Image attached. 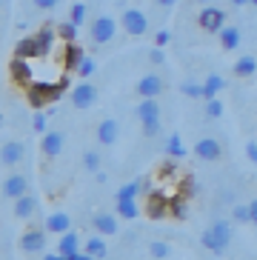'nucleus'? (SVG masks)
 I'll list each match as a JSON object with an SVG mask.
<instances>
[{"label": "nucleus", "mask_w": 257, "mask_h": 260, "mask_svg": "<svg viewBox=\"0 0 257 260\" xmlns=\"http://www.w3.org/2000/svg\"><path fill=\"white\" fill-rule=\"evenodd\" d=\"M69 100H72V106L75 109H91L94 106V100H98V89H94L91 83H80V86L72 89Z\"/></svg>", "instance_id": "0eeeda50"}, {"label": "nucleus", "mask_w": 257, "mask_h": 260, "mask_svg": "<svg viewBox=\"0 0 257 260\" xmlns=\"http://www.w3.org/2000/svg\"><path fill=\"white\" fill-rule=\"evenodd\" d=\"M35 6L38 9H54L57 6V0H35Z\"/></svg>", "instance_id": "c03bdc74"}, {"label": "nucleus", "mask_w": 257, "mask_h": 260, "mask_svg": "<svg viewBox=\"0 0 257 260\" xmlns=\"http://www.w3.org/2000/svg\"><path fill=\"white\" fill-rule=\"evenodd\" d=\"M57 252H60L63 257H69V254H77V252H80V240H77V235H75V232H66V235H60Z\"/></svg>", "instance_id": "5701e85b"}, {"label": "nucleus", "mask_w": 257, "mask_h": 260, "mask_svg": "<svg viewBox=\"0 0 257 260\" xmlns=\"http://www.w3.org/2000/svg\"><path fill=\"white\" fill-rule=\"evenodd\" d=\"M43 249H46V232L43 229H29L20 237V252L38 254V252H43Z\"/></svg>", "instance_id": "1a4fd4ad"}, {"label": "nucleus", "mask_w": 257, "mask_h": 260, "mask_svg": "<svg viewBox=\"0 0 257 260\" xmlns=\"http://www.w3.org/2000/svg\"><path fill=\"white\" fill-rule=\"evenodd\" d=\"M91 229L98 232V235H103V237H109V235H117V214H106V212H100V214H94L91 217Z\"/></svg>", "instance_id": "9b49d317"}, {"label": "nucleus", "mask_w": 257, "mask_h": 260, "mask_svg": "<svg viewBox=\"0 0 257 260\" xmlns=\"http://www.w3.org/2000/svg\"><path fill=\"white\" fill-rule=\"evenodd\" d=\"M149 60H151V63H157V66H160V63L166 60V57H163V52H160V49H151V52H149Z\"/></svg>", "instance_id": "79ce46f5"}, {"label": "nucleus", "mask_w": 257, "mask_h": 260, "mask_svg": "<svg viewBox=\"0 0 257 260\" xmlns=\"http://www.w3.org/2000/svg\"><path fill=\"white\" fill-rule=\"evenodd\" d=\"M23 152H26V146L20 140H6L3 152H0V160H3V166H15V163L23 160Z\"/></svg>", "instance_id": "f3484780"}, {"label": "nucleus", "mask_w": 257, "mask_h": 260, "mask_svg": "<svg viewBox=\"0 0 257 260\" xmlns=\"http://www.w3.org/2000/svg\"><path fill=\"white\" fill-rule=\"evenodd\" d=\"M166 43H169V31H157V38H154V46H166Z\"/></svg>", "instance_id": "37998d69"}, {"label": "nucleus", "mask_w": 257, "mask_h": 260, "mask_svg": "<svg viewBox=\"0 0 257 260\" xmlns=\"http://www.w3.org/2000/svg\"><path fill=\"white\" fill-rule=\"evenodd\" d=\"M43 46H40V40L38 38H23L17 40V46H15V57H23V60H31V57H43Z\"/></svg>", "instance_id": "ddd939ff"}, {"label": "nucleus", "mask_w": 257, "mask_h": 260, "mask_svg": "<svg viewBox=\"0 0 257 260\" xmlns=\"http://www.w3.org/2000/svg\"><path fill=\"white\" fill-rule=\"evenodd\" d=\"M66 260H98V257H91L89 252H77V254H69Z\"/></svg>", "instance_id": "a18cd8bd"}, {"label": "nucleus", "mask_w": 257, "mask_h": 260, "mask_svg": "<svg viewBox=\"0 0 257 260\" xmlns=\"http://www.w3.org/2000/svg\"><path fill=\"white\" fill-rule=\"evenodd\" d=\"M117 35V20L114 17H106V15H100L91 20L89 26V38L94 40V43H109V40Z\"/></svg>", "instance_id": "20e7f679"}, {"label": "nucleus", "mask_w": 257, "mask_h": 260, "mask_svg": "<svg viewBox=\"0 0 257 260\" xmlns=\"http://www.w3.org/2000/svg\"><path fill=\"white\" fill-rule=\"evenodd\" d=\"M86 252H89L91 257H98V260H106L109 249H106V240H103V235H91L89 240H86Z\"/></svg>", "instance_id": "b1692460"}, {"label": "nucleus", "mask_w": 257, "mask_h": 260, "mask_svg": "<svg viewBox=\"0 0 257 260\" xmlns=\"http://www.w3.org/2000/svg\"><path fill=\"white\" fill-rule=\"evenodd\" d=\"M232 72H235L237 77H251L257 72V57H251V54H243V57H237L235 66H232Z\"/></svg>", "instance_id": "4be33fe9"}, {"label": "nucleus", "mask_w": 257, "mask_h": 260, "mask_svg": "<svg viewBox=\"0 0 257 260\" xmlns=\"http://www.w3.org/2000/svg\"><path fill=\"white\" fill-rule=\"evenodd\" d=\"M66 89H69V75L60 77V83H31L26 89V100H29L31 109H43L49 103H54Z\"/></svg>", "instance_id": "f257e3e1"}, {"label": "nucleus", "mask_w": 257, "mask_h": 260, "mask_svg": "<svg viewBox=\"0 0 257 260\" xmlns=\"http://www.w3.org/2000/svg\"><path fill=\"white\" fill-rule=\"evenodd\" d=\"M63 143H66L63 132H46L43 138H40V152H43L46 157H57V154L63 152Z\"/></svg>", "instance_id": "9d476101"}, {"label": "nucleus", "mask_w": 257, "mask_h": 260, "mask_svg": "<svg viewBox=\"0 0 257 260\" xmlns=\"http://www.w3.org/2000/svg\"><path fill=\"white\" fill-rule=\"evenodd\" d=\"M31 129L38 132V135H46V132H49V117H46V115H35V120H31Z\"/></svg>", "instance_id": "58836bf2"}, {"label": "nucleus", "mask_w": 257, "mask_h": 260, "mask_svg": "<svg viewBox=\"0 0 257 260\" xmlns=\"http://www.w3.org/2000/svg\"><path fill=\"white\" fill-rule=\"evenodd\" d=\"M157 3H160V6H163V9H169V6H174L177 0H157Z\"/></svg>", "instance_id": "de8ad7c7"}, {"label": "nucleus", "mask_w": 257, "mask_h": 260, "mask_svg": "<svg viewBox=\"0 0 257 260\" xmlns=\"http://www.w3.org/2000/svg\"><path fill=\"white\" fill-rule=\"evenodd\" d=\"M251 3H254V6H257V0H251Z\"/></svg>", "instance_id": "3c124183"}, {"label": "nucleus", "mask_w": 257, "mask_h": 260, "mask_svg": "<svg viewBox=\"0 0 257 260\" xmlns=\"http://www.w3.org/2000/svg\"><path fill=\"white\" fill-rule=\"evenodd\" d=\"M229 240H232V223L229 220H214L209 229L200 235V243H203V249H209V252L214 254H223L229 249Z\"/></svg>", "instance_id": "f03ea898"}, {"label": "nucleus", "mask_w": 257, "mask_h": 260, "mask_svg": "<svg viewBox=\"0 0 257 260\" xmlns=\"http://www.w3.org/2000/svg\"><path fill=\"white\" fill-rule=\"evenodd\" d=\"M169 200L172 198H166V194H154V191H151L149 194V203H146V214H149L151 220H160V217H166L169 214Z\"/></svg>", "instance_id": "4468645a"}, {"label": "nucleus", "mask_w": 257, "mask_h": 260, "mask_svg": "<svg viewBox=\"0 0 257 260\" xmlns=\"http://www.w3.org/2000/svg\"><path fill=\"white\" fill-rule=\"evenodd\" d=\"M94 69H98V63L91 60V57H83V63L77 66V75H80V77H89Z\"/></svg>", "instance_id": "ea45409f"}, {"label": "nucleus", "mask_w": 257, "mask_h": 260, "mask_svg": "<svg viewBox=\"0 0 257 260\" xmlns=\"http://www.w3.org/2000/svg\"><path fill=\"white\" fill-rule=\"evenodd\" d=\"M232 220H235V223H251L249 203H237V206H232Z\"/></svg>", "instance_id": "c756f323"}, {"label": "nucleus", "mask_w": 257, "mask_h": 260, "mask_svg": "<svg viewBox=\"0 0 257 260\" xmlns=\"http://www.w3.org/2000/svg\"><path fill=\"white\" fill-rule=\"evenodd\" d=\"M246 157H249V160L257 166V143H254V140H249V143H246Z\"/></svg>", "instance_id": "a19ab883"}, {"label": "nucleus", "mask_w": 257, "mask_h": 260, "mask_svg": "<svg viewBox=\"0 0 257 260\" xmlns=\"http://www.w3.org/2000/svg\"><path fill=\"white\" fill-rule=\"evenodd\" d=\"M35 198H29V194H23V198L15 200V217H20V220H26V217H31L35 214Z\"/></svg>", "instance_id": "393cba45"}, {"label": "nucleus", "mask_w": 257, "mask_h": 260, "mask_svg": "<svg viewBox=\"0 0 257 260\" xmlns=\"http://www.w3.org/2000/svg\"><path fill=\"white\" fill-rule=\"evenodd\" d=\"M135 92L140 94V98H157V94L163 92V77H157V75L140 77V80H137V86H135Z\"/></svg>", "instance_id": "f8f14e48"}, {"label": "nucleus", "mask_w": 257, "mask_h": 260, "mask_svg": "<svg viewBox=\"0 0 257 260\" xmlns=\"http://www.w3.org/2000/svg\"><path fill=\"white\" fill-rule=\"evenodd\" d=\"M35 38L40 40V46H43V52H46V54L52 52V46H54V29H52V26H43V29H40L38 35H35Z\"/></svg>", "instance_id": "c85d7f7f"}, {"label": "nucleus", "mask_w": 257, "mask_h": 260, "mask_svg": "<svg viewBox=\"0 0 257 260\" xmlns=\"http://www.w3.org/2000/svg\"><path fill=\"white\" fill-rule=\"evenodd\" d=\"M197 23H200V29H206V31H223L226 29V15H223V9H217V6H203L200 9V15H197Z\"/></svg>", "instance_id": "39448f33"}, {"label": "nucleus", "mask_w": 257, "mask_h": 260, "mask_svg": "<svg viewBox=\"0 0 257 260\" xmlns=\"http://www.w3.org/2000/svg\"><path fill=\"white\" fill-rule=\"evenodd\" d=\"M43 260H66V257H63V254H46Z\"/></svg>", "instance_id": "09e8293b"}, {"label": "nucleus", "mask_w": 257, "mask_h": 260, "mask_svg": "<svg viewBox=\"0 0 257 260\" xmlns=\"http://www.w3.org/2000/svg\"><path fill=\"white\" fill-rule=\"evenodd\" d=\"M46 232H54V235H66L72 232V217L66 212H54L46 217Z\"/></svg>", "instance_id": "6ab92c4d"}, {"label": "nucleus", "mask_w": 257, "mask_h": 260, "mask_svg": "<svg viewBox=\"0 0 257 260\" xmlns=\"http://www.w3.org/2000/svg\"><path fill=\"white\" fill-rule=\"evenodd\" d=\"M83 46H77V43H66V54H63V69H77L80 63H83Z\"/></svg>", "instance_id": "412c9836"}, {"label": "nucleus", "mask_w": 257, "mask_h": 260, "mask_svg": "<svg viewBox=\"0 0 257 260\" xmlns=\"http://www.w3.org/2000/svg\"><path fill=\"white\" fill-rule=\"evenodd\" d=\"M220 89H223V77H220V75H209V77H206V83H203V98L212 100Z\"/></svg>", "instance_id": "bb28decb"}, {"label": "nucleus", "mask_w": 257, "mask_h": 260, "mask_svg": "<svg viewBox=\"0 0 257 260\" xmlns=\"http://www.w3.org/2000/svg\"><path fill=\"white\" fill-rule=\"evenodd\" d=\"M180 92L186 98H203V83H183Z\"/></svg>", "instance_id": "4c0bfd02"}, {"label": "nucleus", "mask_w": 257, "mask_h": 260, "mask_svg": "<svg viewBox=\"0 0 257 260\" xmlns=\"http://www.w3.org/2000/svg\"><path fill=\"white\" fill-rule=\"evenodd\" d=\"M232 3H235V6H246V3H249V0H232Z\"/></svg>", "instance_id": "8fccbe9b"}, {"label": "nucleus", "mask_w": 257, "mask_h": 260, "mask_svg": "<svg viewBox=\"0 0 257 260\" xmlns=\"http://www.w3.org/2000/svg\"><path fill=\"white\" fill-rule=\"evenodd\" d=\"M57 35H60L66 43H77V26L72 23V20H66V23L57 26Z\"/></svg>", "instance_id": "2f4dec72"}, {"label": "nucleus", "mask_w": 257, "mask_h": 260, "mask_svg": "<svg viewBox=\"0 0 257 260\" xmlns=\"http://www.w3.org/2000/svg\"><path fill=\"white\" fill-rule=\"evenodd\" d=\"M26 177L23 175H9L6 180H3V194H6L9 200H17V198H23L26 194Z\"/></svg>", "instance_id": "a211bd4d"}, {"label": "nucleus", "mask_w": 257, "mask_h": 260, "mask_svg": "<svg viewBox=\"0 0 257 260\" xmlns=\"http://www.w3.org/2000/svg\"><path fill=\"white\" fill-rule=\"evenodd\" d=\"M117 135H120V126H117V120L106 117V120L98 123V143H100V146H112L114 140H117Z\"/></svg>", "instance_id": "dca6fc26"}, {"label": "nucleus", "mask_w": 257, "mask_h": 260, "mask_svg": "<svg viewBox=\"0 0 257 260\" xmlns=\"http://www.w3.org/2000/svg\"><path fill=\"white\" fill-rule=\"evenodd\" d=\"M169 214H172V217H186V198L177 194V198L169 200Z\"/></svg>", "instance_id": "473e14b6"}, {"label": "nucleus", "mask_w": 257, "mask_h": 260, "mask_svg": "<svg viewBox=\"0 0 257 260\" xmlns=\"http://www.w3.org/2000/svg\"><path fill=\"white\" fill-rule=\"evenodd\" d=\"M206 117H212V120H217V117H223V103H220L217 98L206 100Z\"/></svg>", "instance_id": "f704fd0d"}, {"label": "nucleus", "mask_w": 257, "mask_h": 260, "mask_svg": "<svg viewBox=\"0 0 257 260\" xmlns=\"http://www.w3.org/2000/svg\"><path fill=\"white\" fill-rule=\"evenodd\" d=\"M220 43H223L226 52L237 49V46H240V29H237V26H226V29L220 31Z\"/></svg>", "instance_id": "a878e982"}, {"label": "nucleus", "mask_w": 257, "mask_h": 260, "mask_svg": "<svg viewBox=\"0 0 257 260\" xmlns=\"http://www.w3.org/2000/svg\"><path fill=\"white\" fill-rule=\"evenodd\" d=\"M12 77H15V83L17 86H23V89H29L35 80H31V66H29V60H23V57H15L12 60Z\"/></svg>", "instance_id": "2eb2a0df"}, {"label": "nucleus", "mask_w": 257, "mask_h": 260, "mask_svg": "<svg viewBox=\"0 0 257 260\" xmlns=\"http://www.w3.org/2000/svg\"><path fill=\"white\" fill-rule=\"evenodd\" d=\"M195 154L200 157V160H220V154H223V146L217 143L214 138H200L195 143Z\"/></svg>", "instance_id": "6e6552de"}, {"label": "nucleus", "mask_w": 257, "mask_h": 260, "mask_svg": "<svg viewBox=\"0 0 257 260\" xmlns=\"http://www.w3.org/2000/svg\"><path fill=\"white\" fill-rule=\"evenodd\" d=\"M140 189H143V180H132V183H126L120 191H117V194H114V200H120V198H135L137 200Z\"/></svg>", "instance_id": "7c9ffc66"}, {"label": "nucleus", "mask_w": 257, "mask_h": 260, "mask_svg": "<svg viewBox=\"0 0 257 260\" xmlns=\"http://www.w3.org/2000/svg\"><path fill=\"white\" fill-rule=\"evenodd\" d=\"M249 209H251V223L257 226V200H251V203H249Z\"/></svg>", "instance_id": "49530a36"}, {"label": "nucleus", "mask_w": 257, "mask_h": 260, "mask_svg": "<svg viewBox=\"0 0 257 260\" xmlns=\"http://www.w3.org/2000/svg\"><path fill=\"white\" fill-rule=\"evenodd\" d=\"M166 154H169V157H183V154H186V146H183L180 135H169V140H166Z\"/></svg>", "instance_id": "cd10ccee"}, {"label": "nucleus", "mask_w": 257, "mask_h": 260, "mask_svg": "<svg viewBox=\"0 0 257 260\" xmlns=\"http://www.w3.org/2000/svg\"><path fill=\"white\" fill-rule=\"evenodd\" d=\"M137 117L143 123V135L146 138H157L160 135V106L157 98H143V103L137 106Z\"/></svg>", "instance_id": "7ed1b4c3"}, {"label": "nucleus", "mask_w": 257, "mask_h": 260, "mask_svg": "<svg viewBox=\"0 0 257 260\" xmlns=\"http://www.w3.org/2000/svg\"><path fill=\"white\" fill-rule=\"evenodd\" d=\"M120 26L132 35V38H140V35H146V29H149V20H146V15L140 9H126L123 17H120Z\"/></svg>", "instance_id": "423d86ee"}, {"label": "nucleus", "mask_w": 257, "mask_h": 260, "mask_svg": "<svg viewBox=\"0 0 257 260\" xmlns=\"http://www.w3.org/2000/svg\"><path fill=\"white\" fill-rule=\"evenodd\" d=\"M114 214L123 217V220H135L140 214V206H137L135 198H120V200H114Z\"/></svg>", "instance_id": "aec40b11"}, {"label": "nucleus", "mask_w": 257, "mask_h": 260, "mask_svg": "<svg viewBox=\"0 0 257 260\" xmlns=\"http://www.w3.org/2000/svg\"><path fill=\"white\" fill-rule=\"evenodd\" d=\"M200 3H203V0H200Z\"/></svg>", "instance_id": "603ef678"}, {"label": "nucleus", "mask_w": 257, "mask_h": 260, "mask_svg": "<svg viewBox=\"0 0 257 260\" xmlns=\"http://www.w3.org/2000/svg\"><path fill=\"white\" fill-rule=\"evenodd\" d=\"M69 20H72L75 26L86 23V6H83V3H75V6H72V15H69Z\"/></svg>", "instance_id": "e433bc0d"}, {"label": "nucleus", "mask_w": 257, "mask_h": 260, "mask_svg": "<svg viewBox=\"0 0 257 260\" xmlns=\"http://www.w3.org/2000/svg\"><path fill=\"white\" fill-rule=\"evenodd\" d=\"M83 166H86V172L98 175V172H100V154L98 152H86L83 154Z\"/></svg>", "instance_id": "72a5a7b5"}, {"label": "nucleus", "mask_w": 257, "mask_h": 260, "mask_svg": "<svg viewBox=\"0 0 257 260\" xmlns=\"http://www.w3.org/2000/svg\"><path fill=\"white\" fill-rule=\"evenodd\" d=\"M149 252H151V257L163 260V257H169V252H172V246H169V243H163V240H154V243L149 246Z\"/></svg>", "instance_id": "c9c22d12"}]
</instances>
